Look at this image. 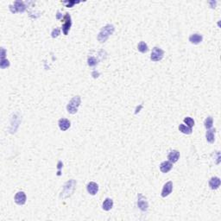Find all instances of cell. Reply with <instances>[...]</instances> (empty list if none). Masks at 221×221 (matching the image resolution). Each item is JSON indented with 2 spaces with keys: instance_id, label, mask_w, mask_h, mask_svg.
Returning <instances> with one entry per match:
<instances>
[{
  "instance_id": "1",
  "label": "cell",
  "mask_w": 221,
  "mask_h": 221,
  "mask_svg": "<svg viewBox=\"0 0 221 221\" xmlns=\"http://www.w3.org/2000/svg\"><path fill=\"white\" fill-rule=\"evenodd\" d=\"M114 31H115V27L112 24H107L105 27L102 28L100 32L99 33L98 40L100 42H105L109 38L110 35L113 34Z\"/></svg>"
},
{
  "instance_id": "2",
  "label": "cell",
  "mask_w": 221,
  "mask_h": 221,
  "mask_svg": "<svg viewBox=\"0 0 221 221\" xmlns=\"http://www.w3.org/2000/svg\"><path fill=\"white\" fill-rule=\"evenodd\" d=\"M81 102V99L79 96L74 97L70 101H69L68 105L67 106V110L69 113L71 114H75L78 110V107L80 105Z\"/></svg>"
},
{
  "instance_id": "3",
  "label": "cell",
  "mask_w": 221,
  "mask_h": 221,
  "mask_svg": "<svg viewBox=\"0 0 221 221\" xmlns=\"http://www.w3.org/2000/svg\"><path fill=\"white\" fill-rule=\"evenodd\" d=\"M163 55H164V52L162 49H161L160 48H157L155 47L153 48V50L151 52V55H150V59L153 61H159L163 58Z\"/></svg>"
},
{
  "instance_id": "4",
  "label": "cell",
  "mask_w": 221,
  "mask_h": 221,
  "mask_svg": "<svg viewBox=\"0 0 221 221\" xmlns=\"http://www.w3.org/2000/svg\"><path fill=\"white\" fill-rule=\"evenodd\" d=\"M10 9L11 10L12 13H16V12H23L26 10V6L24 5L23 2L21 1H16L14 2L13 5L10 6Z\"/></svg>"
},
{
  "instance_id": "5",
  "label": "cell",
  "mask_w": 221,
  "mask_h": 221,
  "mask_svg": "<svg viewBox=\"0 0 221 221\" xmlns=\"http://www.w3.org/2000/svg\"><path fill=\"white\" fill-rule=\"evenodd\" d=\"M63 21H64V23H63V25H62V31L64 33V35L67 36V35L68 34L69 29H70L71 25H72L71 16H70L68 13H66L64 18H63Z\"/></svg>"
},
{
  "instance_id": "6",
  "label": "cell",
  "mask_w": 221,
  "mask_h": 221,
  "mask_svg": "<svg viewBox=\"0 0 221 221\" xmlns=\"http://www.w3.org/2000/svg\"><path fill=\"white\" fill-rule=\"evenodd\" d=\"M15 202L19 206L24 205L26 202V194L23 192H18L15 195Z\"/></svg>"
},
{
  "instance_id": "7",
  "label": "cell",
  "mask_w": 221,
  "mask_h": 221,
  "mask_svg": "<svg viewBox=\"0 0 221 221\" xmlns=\"http://www.w3.org/2000/svg\"><path fill=\"white\" fill-rule=\"evenodd\" d=\"M173 190V183L171 181L167 182L164 186H163V188L161 191V197H167L169 196Z\"/></svg>"
},
{
  "instance_id": "8",
  "label": "cell",
  "mask_w": 221,
  "mask_h": 221,
  "mask_svg": "<svg viewBox=\"0 0 221 221\" xmlns=\"http://www.w3.org/2000/svg\"><path fill=\"white\" fill-rule=\"evenodd\" d=\"M220 186V179L219 177H212L209 180V187L212 190H216Z\"/></svg>"
},
{
  "instance_id": "9",
  "label": "cell",
  "mask_w": 221,
  "mask_h": 221,
  "mask_svg": "<svg viewBox=\"0 0 221 221\" xmlns=\"http://www.w3.org/2000/svg\"><path fill=\"white\" fill-rule=\"evenodd\" d=\"M87 188V192L91 195H95L98 193V191H99V185L92 181V182L88 183Z\"/></svg>"
},
{
  "instance_id": "10",
  "label": "cell",
  "mask_w": 221,
  "mask_h": 221,
  "mask_svg": "<svg viewBox=\"0 0 221 221\" xmlns=\"http://www.w3.org/2000/svg\"><path fill=\"white\" fill-rule=\"evenodd\" d=\"M180 158V152L178 150H172V151L169 154L168 156V159L169 161L172 162V163H175L176 161L179 160Z\"/></svg>"
},
{
  "instance_id": "11",
  "label": "cell",
  "mask_w": 221,
  "mask_h": 221,
  "mask_svg": "<svg viewBox=\"0 0 221 221\" xmlns=\"http://www.w3.org/2000/svg\"><path fill=\"white\" fill-rule=\"evenodd\" d=\"M203 40V37L201 35H200L198 33H196V34H193V35H191L190 37H189V41L191 43H193V44H199V43H200Z\"/></svg>"
},
{
  "instance_id": "12",
  "label": "cell",
  "mask_w": 221,
  "mask_h": 221,
  "mask_svg": "<svg viewBox=\"0 0 221 221\" xmlns=\"http://www.w3.org/2000/svg\"><path fill=\"white\" fill-rule=\"evenodd\" d=\"M173 168V164H172V162L170 161H163V162H161V165H160V169L162 173H168L169 171L171 170V169Z\"/></svg>"
},
{
  "instance_id": "13",
  "label": "cell",
  "mask_w": 221,
  "mask_h": 221,
  "mask_svg": "<svg viewBox=\"0 0 221 221\" xmlns=\"http://www.w3.org/2000/svg\"><path fill=\"white\" fill-rule=\"evenodd\" d=\"M59 127H60V129L62 130V131H65V130H67L68 129L69 127H70V121L68 119H67V118H60L59 120Z\"/></svg>"
},
{
  "instance_id": "14",
  "label": "cell",
  "mask_w": 221,
  "mask_h": 221,
  "mask_svg": "<svg viewBox=\"0 0 221 221\" xmlns=\"http://www.w3.org/2000/svg\"><path fill=\"white\" fill-rule=\"evenodd\" d=\"M138 207L142 210V211H147L148 209V202L146 201L145 199L143 198L142 195H139V199H138Z\"/></svg>"
},
{
  "instance_id": "15",
  "label": "cell",
  "mask_w": 221,
  "mask_h": 221,
  "mask_svg": "<svg viewBox=\"0 0 221 221\" xmlns=\"http://www.w3.org/2000/svg\"><path fill=\"white\" fill-rule=\"evenodd\" d=\"M206 138L208 143H213L215 140V129H208L206 134Z\"/></svg>"
},
{
  "instance_id": "16",
  "label": "cell",
  "mask_w": 221,
  "mask_h": 221,
  "mask_svg": "<svg viewBox=\"0 0 221 221\" xmlns=\"http://www.w3.org/2000/svg\"><path fill=\"white\" fill-rule=\"evenodd\" d=\"M102 207H103V209L105 211H110V209L112 208V207H113V200L110 198H106L105 200V201L103 202Z\"/></svg>"
},
{
  "instance_id": "17",
  "label": "cell",
  "mask_w": 221,
  "mask_h": 221,
  "mask_svg": "<svg viewBox=\"0 0 221 221\" xmlns=\"http://www.w3.org/2000/svg\"><path fill=\"white\" fill-rule=\"evenodd\" d=\"M179 130L180 131H181L182 133L184 134H188H188L192 133V128H190V127L185 125V124H180Z\"/></svg>"
},
{
  "instance_id": "18",
  "label": "cell",
  "mask_w": 221,
  "mask_h": 221,
  "mask_svg": "<svg viewBox=\"0 0 221 221\" xmlns=\"http://www.w3.org/2000/svg\"><path fill=\"white\" fill-rule=\"evenodd\" d=\"M138 50L140 51L141 53H146L149 50V48H148V45L144 42V41H140L139 44L138 46Z\"/></svg>"
},
{
  "instance_id": "19",
  "label": "cell",
  "mask_w": 221,
  "mask_h": 221,
  "mask_svg": "<svg viewBox=\"0 0 221 221\" xmlns=\"http://www.w3.org/2000/svg\"><path fill=\"white\" fill-rule=\"evenodd\" d=\"M204 124H205V127L207 129H211L212 127V124H213V119H212V117L207 118V119L205 120V122H204Z\"/></svg>"
},
{
  "instance_id": "20",
  "label": "cell",
  "mask_w": 221,
  "mask_h": 221,
  "mask_svg": "<svg viewBox=\"0 0 221 221\" xmlns=\"http://www.w3.org/2000/svg\"><path fill=\"white\" fill-rule=\"evenodd\" d=\"M184 123L187 124V126H188L190 128H192L193 125H194V121L192 118L190 117H187L184 118Z\"/></svg>"
},
{
  "instance_id": "21",
  "label": "cell",
  "mask_w": 221,
  "mask_h": 221,
  "mask_svg": "<svg viewBox=\"0 0 221 221\" xmlns=\"http://www.w3.org/2000/svg\"><path fill=\"white\" fill-rule=\"evenodd\" d=\"M87 62H88V65H89L90 67H94V66L98 63L96 59H95L94 57H92V56H91V57L88 58Z\"/></svg>"
},
{
  "instance_id": "22",
  "label": "cell",
  "mask_w": 221,
  "mask_h": 221,
  "mask_svg": "<svg viewBox=\"0 0 221 221\" xmlns=\"http://www.w3.org/2000/svg\"><path fill=\"white\" fill-rule=\"evenodd\" d=\"M1 68H7V67H9L10 66V62L8 60H5V59H2L1 60Z\"/></svg>"
},
{
  "instance_id": "23",
  "label": "cell",
  "mask_w": 221,
  "mask_h": 221,
  "mask_svg": "<svg viewBox=\"0 0 221 221\" xmlns=\"http://www.w3.org/2000/svg\"><path fill=\"white\" fill-rule=\"evenodd\" d=\"M60 29L55 28V29L52 31V34H51V35H52V37H53V38H55V37H57L59 35H60Z\"/></svg>"
},
{
  "instance_id": "24",
  "label": "cell",
  "mask_w": 221,
  "mask_h": 221,
  "mask_svg": "<svg viewBox=\"0 0 221 221\" xmlns=\"http://www.w3.org/2000/svg\"><path fill=\"white\" fill-rule=\"evenodd\" d=\"M63 3L67 4V7H72L74 4H76V3H78V2H75V1H65Z\"/></svg>"
},
{
  "instance_id": "25",
  "label": "cell",
  "mask_w": 221,
  "mask_h": 221,
  "mask_svg": "<svg viewBox=\"0 0 221 221\" xmlns=\"http://www.w3.org/2000/svg\"><path fill=\"white\" fill-rule=\"evenodd\" d=\"M57 14H58V15H57V18H58V19H60V12H59V11H58V13H57Z\"/></svg>"
}]
</instances>
